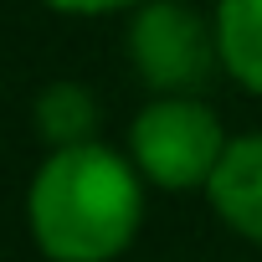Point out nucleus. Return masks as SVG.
Returning <instances> with one entry per match:
<instances>
[{"label":"nucleus","instance_id":"obj_3","mask_svg":"<svg viewBox=\"0 0 262 262\" xmlns=\"http://www.w3.org/2000/svg\"><path fill=\"white\" fill-rule=\"evenodd\" d=\"M123 52L155 98H201V88L221 67L216 21H206L185 0H144L128 16Z\"/></svg>","mask_w":262,"mask_h":262},{"label":"nucleus","instance_id":"obj_5","mask_svg":"<svg viewBox=\"0 0 262 262\" xmlns=\"http://www.w3.org/2000/svg\"><path fill=\"white\" fill-rule=\"evenodd\" d=\"M31 123L36 134L52 149H82V144H98V123H103V108H98V93L77 77H57L36 93L31 103Z\"/></svg>","mask_w":262,"mask_h":262},{"label":"nucleus","instance_id":"obj_4","mask_svg":"<svg viewBox=\"0 0 262 262\" xmlns=\"http://www.w3.org/2000/svg\"><path fill=\"white\" fill-rule=\"evenodd\" d=\"M206 201L231 236L262 247V128L231 134V144L206 185Z\"/></svg>","mask_w":262,"mask_h":262},{"label":"nucleus","instance_id":"obj_6","mask_svg":"<svg viewBox=\"0 0 262 262\" xmlns=\"http://www.w3.org/2000/svg\"><path fill=\"white\" fill-rule=\"evenodd\" d=\"M216 52H221V72L262 98V0H216Z\"/></svg>","mask_w":262,"mask_h":262},{"label":"nucleus","instance_id":"obj_7","mask_svg":"<svg viewBox=\"0 0 262 262\" xmlns=\"http://www.w3.org/2000/svg\"><path fill=\"white\" fill-rule=\"evenodd\" d=\"M36 6H47V11H57V16H118V11H128L134 16L144 0H36Z\"/></svg>","mask_w":262,"mask_h":262},{"label":"nucleus","instance_id":"obj_1","mask_svg":"<svg viewBox=\"0 0 262 262\" xmlns=\"http://www.w3.org/2000/svg\"><path fill=\"white\" fill-rule=\"evenodd\" d=\"M144 226V175L98 144L52 149L26 185V231L47 262H113Z\"/></svg>","mask_w":262,"mask_h":262},{"label":"nucleus","instance_id":"obj_2","mask_svg":"<svg viewBox=\"0 0 262 262\" xmlns=\"http://www.w3.org/2000/svg\"><path fill=\"white\" fill-rule=\"evenodd\" d=\"M231 134L211 103L201 98H149L128 118V160L144 175V185L165 195H185L211 185Z\"/></svg>","mask_w":262,"mask_h":262}]
</instances>
